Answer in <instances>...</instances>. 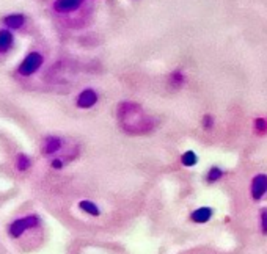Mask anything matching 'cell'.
I'll return each mask as SVG.
<instances>
[{"label":"cell","instance_id":"cell-1","mask_svg":"<svg viewBox=\"0 0 267 254\" xmlns=\"http://www.w3.org/2000/svg\"><path fill=\"white\" fill-rule=\"evenodd\" d=\"M118 118L123 129L131 135H141L153 129L151 119L143 113V110L131 102H124L120 105Z\"/></svg>","mask_w":267,"mask_h":254},{"label":"cell","instance_id":"cell-2","mask_svg":"<svg viewBox=\"0 0 267 254\" xmlns=\"http://www.w3.org/2000/svg\"><path fill=\"white\" fill-rule=\"evenodd\" d=\"M41 65H43V57H41V53H38V52H32V53H28V55L24 58V61L21 63V66H19V72L22 76H25V77H28V76H32V74H35L40 68H41Z\"/></svg>","mask_w":267,"mask_h":254},{"label":"cell","instance_id":"cell-3","mask_svg":"<svg viewBox=\"0 0 267 254\" xmlns=\"http://www.w3.org/2000/svg\"><path fill=\"white\" fill-rule=\"evenodd\" d=\"M250 193L255 201H259V199L267 193V174H258L253 177L252 185H250Z\"/></svg>","mask_w":267,"mask_h":254},{"label":"cell","instance_id":"cell-4","mask_svg":"<svg viewBox=\"0 0 267 254\" xmlns=\"http://www.w3.org/2000/svg\"><path fill=\"white\" fill-rule=\"evenodd\" d=\"M98 102V94L93 91V89H83V91L79 94V98H77V105L80 107V108H90V107H93L95 104Z\"/></svg>","mask_w":267,"mask_h":254},{"label":"cell","instance_id":"cell-5","mask_svg":"<svg viewBox=\"0 0 267 254\" xmlns=\"http://www.w3.org/2000/svg\"><path fill=\"white\" fill-rule=\"evenodd\" d=\"M35 223H37V218H33V216H28V218H24V220H19V221H16L13 226H11V229H10V232L14 235V237H19V235L25 231V229H28V228H32Z\"/></svg>","mask_w":267,"mask_h":254},{"label":"cell","instance_id":"cell-6","mask_svg":"<svg viewBox=\"0 0 267 254\" xmlns=\"http://www.w3.org/2000/svg\"><path fill=\"white\" fill-rule=\"evenodd\" d=\"M80 5H82V0H57L53 8L58 13H71V11H76Z\"/></svg>","mask_w":267,"mask_h":254},{"label":"cell","instance_id":"cell-7","mask_svg":"<svg viewBox=\"0 0 267 254\" xmlns=\"http://www.w3.org/2000/svg\"><path fill=\"white\" fill-rule=\"evenodd\" d=\"M212 216V209L211 207H200L197 210H193L190 218L193 223H198V225H203V223H207Z\"/></svg>","mask_w":267,"mask_h":254},{"label":"cell","instance_id":"cell-8","mask_svg":"<svg viewBox=\"0 0 267 254\" xmlns=\"http://www.w3.org/2000/svg\"><path fill=\"white\" fill-rule=\"evenodd\" d=\"M14 43V38H13V33L10 30H0V53L4 52H8L11 49Z\"/></svg>","mask_w":267,"mask_h":254},{"label":"cell","instance_id":"cell-9","mask_svg":"<svg viewBox=\"0 0 267 254\" xmlns=\"http://www.w3.org/2000/svg\"><path fill=\"white\" fill-rule=\"evenodd\" d=\"M25 22V17L22 14H10L4 17V24L10 28H21Z\"/></svg>","mask_w":267,"mask_h":254},{"label":"cell","instance_id":"cell-10","mask_svg":"<svg viewBox=\"0 0 267 254\" xmlns=\"http://www.w3.org/2000/svg\"><path fill=\"white\" fill-rule=\"evenodd\" d=\"M62 148V140L57 137H49L44 144V154H53Z\"/></svg>","mask_w":267,"mask_h":254},{"label":"cell","instance_id":"cell-11","mask_svg":"<svg viewBox=\"0 0 267 254\" xmlns=\"http://www.w3.org/2000/svg\"><path fill=\"white\" fill-rule=\"evenodd\" d=\"M181 162H183L184 167H195V165H197V162H198V157L193 151H187V152L183 154Z\"/></svg>","mask_w":267,"mask_h":254},{"label":"cell","instance_id":"cell-12","mask_svg":"<svg viewBox=\"0 0 267 254\" xmlns=\"http://www.w3.org/2000/svg\"><path fill=\"white\" fill-rule=\"evenodd\" d=\"M80 209H82L85 213H90V215H93V216H98V215H99V207H98L95 203H92V201H82V203H80Z\"/></svg>","mask_w":267,"mask_h":254},{"label":"cell","instance_id":"cell-13","mask_svg":"<svg viewBox=\"0 0 267 254\" xmlns=\"http://www.w3.org/2000/svg\"><path fill=\"white\" fill-rule=\"evenodd\" d=\"M222 170L220 168H216V167H214V168H211V171H209V174H207V180H209V182H214V180H219L220 177H222Z\"/></svg>","mask_w":267,"mask_h":254},{"label":"cell","instance_id":"cell-14","mask_svg":"<svg viewBox=\"0 0 267 254\" xmlns=\"http://www.w3.org/2000/svg\"><path fill=\"white\" fill-rule=\"evenodd\" d=\"M28 165H30V160H28L25 155H21L19 158H17V168H19L21 171L27 170V168H28Z\"/></svg>","mask_w":267,"mask_h":254},{"label":"cell","instance_id":"cell-15","mask_svg":"<svg viewBox=\"0 0 267 254\" xmlns=\"http://www.w3.org/2000/svg\"><path fill=\"white\" fill-rule=\"evenodd\" d=\"M261 231L264 235H267V210L265 209L261 212Z\"/></svg>","mask_w":267,"mask_h":254},{"label":"cell","instance_id":"cell-16","mask_svg":"<svg viewBox=\"0 0 267 254\" xmlns=\"http://www.w3.org/2000/svg\"><path fill=\"white\" fill-rule=\"evenodd\" d=\"M256 129H258V132L267 131V121L265 119H256Z\"/></svg>","mask_w":267,"mask_h":254},{"label":"cell","instance_id":"cell-17","mask_svg":"<svg viewBox=\"0 0 267 254\" xmlns=\"http://www.w3.org/2000/svg\"><path fill=\"white\" fill-rule=\"evenodd\" d=\"M204 124H206L204 127H211V125H212V118H211V116H206V118H204Z\"/></svg>","mask_w":267,"mask_h":254}]
</instances>
